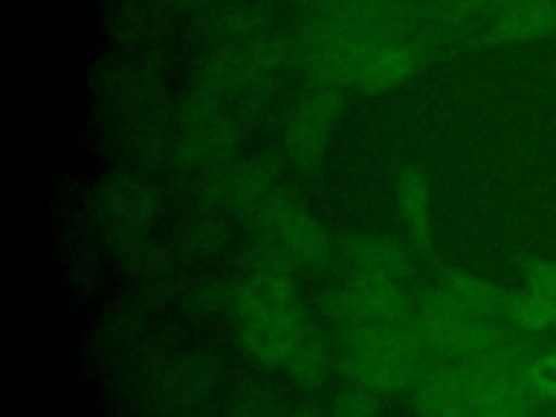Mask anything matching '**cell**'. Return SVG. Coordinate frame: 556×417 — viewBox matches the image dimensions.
<instances>
[{
    "instance_id": "9c48e42d",
    "label": "cell",
    "mask_w": 556,
    "mask_h": 417,
    "mask_svg": "<svg viewBox=\"0 0 556 417\" xmlns=\"http://www.w3.org/2000/svg\"><path fill=\"white\" fill-rule=\"evenodd\" d=\"M397 208L406 224V230L415 245L424 252L432 245V230H430V215H428V187L415 167H408L400 174L397 187Z\"/></svg>"
},
{
    "instance_id": "3957f363",
    "label": "cell",
    "mask_w": 556,
    "mask_h": 417,
    "mask_svg": "<svg viewBox=\"0 0 556 417\" xmlns=\"http://www.w3.org/2000/svg\"><path fill=\"white\" fill-rule=\"evenodd\" d=\"M410 326L430 354L458 361L476 356L510 337L491 319L473 315L447 287H439L421 298Z\"/></svg>"
},
{
    "instance_id": "4fadbf2b",
    "label": "cell",
    "mask_w": 556,
    "mask_h": 417,
    "mask_svg": "<svg viewBox=\"0 0 556 417\" xmlns=\"http://www.w3.org/2000/svg\"><path fill=\"white\" fill-rule=\"evenodd\" d=\"M536 404L539 400L517 378L493 391L471 417H530Z\"/></svg>"
},
{
    "instance_id": "8fae6325",
    "label": "cell",
    "mask_w": 556,
    "mask_h": 417,
    "mask_svg": "<svg viewBox=\"0 0 556 417\" xmlns=\"http://www.w3.org/2000/svg\"><path fill=\"white\" fill-rule=\"evenodd\" d=\"M443 287H447L473 315L482 319H491L495 315H504L508 295L500 287H495L489 280H482L478 276H471L467 271L452 269L447 271Z\"/></svg>"
},
{
    "instance_id": "9a60e30c",
    "label": "cell",
    "mask_w": 556,
    "mask_h": 417,
    "mask_svg": "<svg viewBox=\"0 0 556 417\" xmlns=\"http://www.w3.org/2000/svg\"><path fill=\"white\" fill-rule=\"evenodd\" d=\"M378 410V393L350 382L332 397L326 417H376Z\"/></svg>"
},
{
    "instance_id": "5b68a950",
    "label": "cell",
    "mask_w": 556,
    "mask_h": 417,
    "mask_svg": "<svg viewBox=\"0 0 556 417\" xmlns=\"http://www.w3.org/2000/svg\"><path fill=\"white\" fill-rule=\"evenodd\" d=\"M324 311L328 317L343 324V328L400 324L408 313V302L397 280L350 274L341 287L324 295Z\"/></svg>"
},
{
    "instance_id": "7a4b0ae2",
    "label": "cell",
    "mask_w": 556,
    "mask_h": 417,
    "mask_svg": "<svg viewBox=\"0 0 556 417\" xmlns=\"http://www.w3.org/2000/svg\"><path fill=\"white\" fill-rule=\"evenodd\" d=\"M232 324L241 348L265 367H285L306 324L289 278L278 265L256 269L232 295Z\"/></svg>"
},
{
    "instance_id": "30bf717a",
    "label": "cell",
    "mask_w": 556,
    "mask_h": 417,
    "mask_svg": "<svg viewBox=\"0 0 556 417\" xmlns=\"http://www.w3.org/2000/svg\"><path fill=\"white\" fill-rule=\"evenodd\" d=\"M332 365V345L317 332V328H311L306 324L285 369L298 384L317 387L321 384Z\"/></svg>"
},
{
    "instance_id": "5bb4252c",
    "label": "cell",
    "mask_w": 556,
    "mask_h": 417,
    "mask_svg": "<svg viewBox=\"0 0 556 417\" xmlns=\"http://www.w3.org/2000/svg\"><path fill=\"white\" fill-rule=\"evenodd\" d=\"M519 380L539 400L556 404V350L536 352L521 371Z\"/></svg>"
},
{
    "instance_id": "277c9868",
    "label": "cell",
    "mask_w": 556,
    "mask_h": 417,
    "mask_svg": "<svg viewBox=\"0 0 556 417\" xmlns=\"http://www.w3.org/2000/svg\"><path fill=\"white\" fill-rule=\"evenodd\" d=\"M504 382L510 380H493L467 358L430 367L410 389L413 410L417 417H471Z\"/></svg>"
},
{
    "instance_id": "52a82bcc",
    "label": "cell",
    "mask_w": 556,
    "mask_h": 417,
    "mask_svg": "<svg viewBox=\"0 0 556 417\" xmlns=\"http://www.w3.org/2000/svg\"><path fill=\"white\" fill-rule=\"evenodd\" d=\"M287 128V148L300 165H315L326 148L328 132L332 128V106L328 102H306Z\"/></svg>"
},
{
    "instance_id": "6da1fadb",
    "label": "cell",
    "mask_w": 556,
    "mask_h": 417,
    "mask_svg": "<svg viewBox=\"0 0 556 417\" xmlns=\"http://www.w3.org/2000/svg\"><path fill=\"white\" fill-rule=\"evenodd\" d=\"M430 352L408 324L345 326L332 345L334 367L374 393L413 389L430 369Z\"/></svg>"
},
{
    "instance_id": "8992f818",
    "label": "cell",
    "mask_w": 556,
    "mask_h": 417,
    "mask_svg": "<svg viewBox=\"0 0 556 417\" xmlns=\"http://www.w3.org/2000/svg\"><path fill=\"white\" fill-rule=\"evenodd\" d=\"M265 232L274 243V256H285L295 265L315 267L324 263L328 241L319 224L298 204L276 198L263 211Z\"/></svg>"
},
{
    "instance_id": "e0dca14e",
    "label": "cell",
    "mask_w": 556,
    "mask_h": 417,
    "mask_svg": "<svg viewBox=\"0 0 556 417\" xmlns=\"http://www.w3.org/2000/svg\"><path fill=\"white\" fill-rule=\"evenodd\" d=\"M228 417H287V415H282L276 408V404L263 393H252V395L239 397V402L232 406Z\"/></svg>"
},
{
    "instance_id": "7c38bea8",
    "label": "cell",
    "mask_w": 556,
    "mask_h": 417,
    "mask_svg": "<svg viewBox=\"0 0 556 417\" xmlns=\"http://www.w3.org/2000/svg\"><path fill=\"white\" fill-rule=\"evenodd\" d=\"M504 317L523 332H545L556 326V298L526 289L508 295Z\"/></svg>"
},
{
    "instance_id": "2e32d148",
    "label": "cell",
    "mask_w": 556,
    "mask_h": 417,
    "mask_svg": "<svg viewBox=\"0 0 556 417\" xmlns=\"http://www.w3.org/2000/svg\"><path fill=\"white\" fill-rule=\"evenodd\" d=\"M523 278L530 291L556 298V261L547 258H526L523 261Z\"/></svg>"
},
{
    "instance_id": "ba28073f",
    "label": "cell",
    "mask_w": 556,
    "mask_h": 417,
    "mask_svg": "<svg viewBox=\"0 0 556 417\" xmlns=\"http://www.w3.org/2000/svg\"><path fill=\"white\" fill-rule=\"evenodd\" d=\"M352 274H367L397 280L408 269V258L402 248L380 237H356L343 245Z\"/></svg>"
}]
</instances>
